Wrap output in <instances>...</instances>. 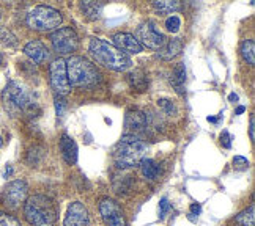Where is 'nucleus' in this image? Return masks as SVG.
Returning <instances> with one entry per match:
<instances>
[{
    "mask_svg": "<svg viewBox=\"0 0 255 226\" xmlns=\"http://www.w3.org/2000/svg\"><path fill=\"white\" fill-rule=\"evenodd\" d=\"M51 43L57 54L71 55L79 47V38L71 27H63L51 33Z\"/></svg>",
    "mask_w": 255,
    "mask_h": 226,
    "instance_id": "obj_7",
    "label": "nucleus"
},
{
    "mask_svg": "<svg viewBox=\"0 0 255 226\" xmlns=\"http://www.w3.org/2000/svg\"><path fill=\"white\" fill-rule=\"evenodd\" d=\"M24 215L32 226H55L57 223L55 203L46 195L28 196L24 206Z\"/></svg>",
    "mask_w": 255,
    "mask_h": 226,
    "instance_id": "obj_2",
    "label": "nucleus"
},
{
    "mask_svg": "<svg viewBox=\"0 0 255 226\" xmlns=\"http://www.w3.org/2000/svg\"><path fill=\"white\" fill-rule=\"evenodd\" d=\"M0 226H21V222L6 212H0Z\"/></svg>",
    "mask_w": 255,
    "mask_h": 226,
    "instance_id": "obj_27",
    "label": "nucleus"
},
{
    "mask_svg": "<svg viewBox=\"0 0 255 226\" xmlns=\"http://www.w3.org/2000/svg\"><path fill=\"white\" fill-rule=\"evenodd\" d=\"M114 44L115 47L122 51L123 54H140L142 46L137 41V38L131 33H117L114 35Z\"/></svg>",
    "mask_w": 255,
    "mask_h": 226,
    "instance_id": "obj_13",
    "label": "nucleus"
},
{
    "mask_svg": "<svg viewBox=\"0 0 255 226\" xmlns=\"http://www.w3.org/2000/svg\"><path fill=\"white\" fill-rule=\"evenodd\" d=\"M221 116H222V113L219 115V118H221ZM219 118H214V116H208V121H210V123H218V120H219Z\"/></svg>",
    "mask_w": 255,
    "mask_h": 226,
    "instance_id": "obj_37",
    "label": "nucleus"
},
{
    "mask_svg": "<svg viewBox=\"0 0 255 226\" xmlns=\"http://www.w3.org/2000/svg\"><path fill=\"white\" fill-rule=\"evenodd\" d=\"M82 11L87 14V17L90 19H98L101 16L103 11V3H96V2H82Z\"/></svg>",
    "mask_w": 255,
    "mask_h": 226,
    "instance_id": "obj_24",
    "label": "nucleus"
},
{
    "mask_svg": "<svg viewBox=\"0 0 255 226\" xmlns=\"http://www.w3.org/2000/svg\"><path fill=\"white\" fill-rule=\"evenodd\" d=\"M229 101H230V102H233V104H237V102H238V94L232 93V94L229 96Z\"/></svg>",
    "mask_w": 255,
    "mask_h": 226,
    "instance_id": "obj_35",
    "label": "nucleus"
},
{
    "mask_svg": "<svg viewBox=\"0 0 255 226\" xmlns=\"http://www.w3.org/2000/svg\"><path fill=\"white\" fill-rule=\"evenodd\" d=\"M126 135H135L146 127V116L140 110H129L125 118Z\"/></svg>",
    "mask_w": 255,
    "mask_h": 226,
    "instance_id": "obj_14",
    "label": "nucleus"
},
{
    "mask_svg": "<svg viewBox=\"0 0 255 226\" xmlns=\"http://www.w3.org/2000/svg\"><path fill=\"white\" fill-rule=\"evenodd\" d=\"M221 145L224 146V148H230L232 146V135L227 131H224L221 134Z\"/></svg>",
    "mask_w": 255,
    "mask_h": 226,
    "instance_id": "obj_31",
    "label": "nucleus"
},
{
    "mask_svg": "<svg viewBox=\"0 0 255 226\" xmlns=\"http://www.w3.org/2000/svg\"><path fill=\"white\" fill-rule=\"evenodd\" d=\"M88 52L95 58L96 63L109 68L112 71H126L132 66L131 58L122 51H119L114 44L104 41L100 38H93L88 44Z\"/></svg>",
    "mask_w": 255,
    "mask_h": 226,
    "instance_id": "obj_1",
    "label": "nucleus"
},
{
    "mask_svg": "<svg viewBox=\"0 0 255 226\" xmlns=\"http://www.w3.org/2000/svg\"><path fill=\"white\" fill-rule=\"evenodd\" d=\"M100 214L107 226H128L120 204L111 198H103L100 201Z\"/></svg>",
    "mask_w": 255,
    "mask_h": 226,
    "instance_id": "obj_11",
    "label": "nucleus"
},
{
    "mask_svg": "<svg viewBox=\"0 0 255 226\" xmlns=\"http://www.w3.org/2000/svg\"><path fill=\"white\" fill-rule=\"evenodd\" d=\"M2 143H3V142H2V137H0V146H2Z\"/></svg>",
    "mask_w": 255,
    "mask_h": 226,
    "instance_id": "obj_39",
    "label": "nucleus"
},
{
    "mask_svg": "<svg viewBox=\"0 0 255 226\" xmlns=\"http://www.w3.org/2000/svg\"><path fill=\"white\" fill-rule=\"evenodd\" d=\"M140 170H142V174L145 176V179H148V181L158 179L161 174L159 163H156L153 159H143L140 162Z\"/></svg>",
    "mask_w": 255,
    "mask_h": 226,
    "instance_id": "obj_19",
    "label": "nucleus"
},
{
    "mask_svg": "<svg viewBox=\"0 0 255 226\" xmlns=\"http://www.w3.org/2000/svg\"><path fill=\"white\" fill-rule=\"evenodd\" d=\"M137 41L140 43V46L143 44L145 47L158 51V49H161L165 44L167 39L158 30V27H156L153 21H146L137 28Z\"/></svg>",
    "mask_w": 255,
    "mask_h": 226,
    "instance_id": "obj_8",
    "label": "nucleus"
},
{
    "mask_svg": "<svg viewBox=\"0 0 255 226\" xmlns=\"http://www.w3.org/2000/svg\"><path fill=\"white\" fill-rule=\"evenodd\" d=\"M153 6L159 14H172L178 11L181 8V3L176 2V0H162V2H153Z\"/></svg>",
    "mask_w": 255,
    "mask_h": 226,
    "instance_id": "obj_21",
    "label": "nucleus"
},
{
    "mask_svg": "<svg viewBox=\"0 0 255 226\" xmlns=\"http://www.w3.org/2000/svg\"><path fill=\"white\" fill-rule=\"evenodd\" d=\"M0 63H2V54H0Z\"/></svg>",
    "mask_w": 255,
    "mask_h": 226,
    "instance_id": "obj_40",
    "label": "nucleus"
},
{
    "mask_svg": "<svg viewBox=\"0 0 255 226\" xmlns=\"http://www.w3.org/2000/svg\"><path fill=\"white\" fill-rule=\"evenodd\" d=\"M148 151V145L137 135H125L114 150V160L119 168H131L140 165Z\"/></svg>",
    "mask_w": 255,
    "mask_h": 226,
    "instance_id": "obj_3",
    "label": "nucleus"
},
{
    "mask_svg": "<svg viewBox=\"0 0 255 226\" xmlns=\"http://www.w3.org/2000/svg\"><path fill=\"white\" fill-rule=\"evenodd\" d=\"M62 21H63L62 13L58 9L46 5L33 8L25 17L27 25L36 32H52L62 24Z\"/></svg>",
    "mask_w": 255,
    "mask_h": 226,
    "instance_id": "obj_6",
    "label": "nucleus"
},
{
    "mask_svg": "<svg viewBox=\"0 0 255 226\" xmlns=\"http://www.w3.org/2000/svg\"><path fill=\"white\" fill-rule=\"evenodd\" d=\"M165 27H167L169 32L176 33L180 30V27H181V19L178 16H170L167 21H165Z\"/></svg>",
    "mask_w": 255,
    "mask_h": 226,
    "instance_id": "obj_28",
    "label": "nucleus"
},
{
    "mask_svg": "<svg viewBox=\"0 0 255 226\" xmlns=\"http://www.w3.org/2000/svg\"><path fill=\"white\" fill-rule=\"evenodd\" d=\"M183 51V41L180 38H173L165 41V44L158 49V57L162 58V60H172L176 55H180Z\"/></svg>",
    "mask_w": 255,
    "mask_h": 226,
    "instance_id": "obj_17",
    "label": "nucleus"
},
{
    "mask_svg": "<svg viewBox=\"0 0 255 226\" xmlns=\"http://www.w3.org/2000/svg\"><path fill=\"white\" fill-rule=\"evenodd\" d=\"M0 21H2V13H0ZM0 28H2V27H0Z\"/></svg>",
    "mask_w": 255,
    "mask_h": 226,
    "instance_id": "obj_41",
    "label": "nucleus"
},
{
    "mask_svg": "<svg viewBox=\"0 0 255 226\" xmlns=\"http://www.w3.org/2000/svg\"><path fill=\"white\" fill-rule=\"evenodd\" d=\"M24 52L30 60H33L38 65L47 62L49 57H51V52L47 51V47L41 41H38V39H33V41L27 43L24 46Z\"/></svg>",
    "mask_w": 255,
    "mask_h": 226,
    "instance_id": "obj_15",
    "label": "nucleus"
},
{
    "mask_svg": "<svg viewBox=\"0 0 255 226\" xmlns=\"http://www.w3.org/2000/svg\"><path fill=\"white\" fill-rule=\"evenodd\" d=\"M170 82L173 85V88L176 90V93L183 94L186 90H184V82H186V70H184V65L183 63H178L175 66V70L172 73V77H170Z\"/></svg>",
    "mask_w": 255,
    "mask_h": 226,
    "instance_id": "obj_20",
    "label": "nucleus"
},
{
    "mask_svg": "<svg viewBox=\"0 0 255 226\" xmlns=\"http://www.w3.org/2000/svg\"><path fill=\"white\" fill-rule=\"evenodd\" d=\"M66 62V74L73 86H92L100 82V73L92 62L84 57H70Z\"/></svg>",
    "mask_w": 255,
    "mask_h": 226,
    "instance_id": "obj_4",
    "label": "nucleus"
},
{
    "mask_svg": "<svg viewBox=\"0 0 255 226\" xmlns=\"http://www.w3.org/2000/svg\"><path fill=\"white\" fill-rule=\"evenodd\" d=\"M44 157H46V150L43 148V146H33V148L27 152V162L32 166L40 165Z\"/></svg>",
    "mask_w": 255,
    "mask_h": 226,
    "instance_id": "obj_25",
    "label": "nucleus"
},
{
    "mask_svg": "<svg viewBox=\"0 0 255 226\" xmlns=\"http://www.w3.org/2000/svg\"><path fill=\"white\" fill-rule=\"evenodd\" d=\"M55 109H57V115L58 116H62L63 115V109H65V104H63V101H55Z\"/></svg>",
    "mask_w": 255,
    "mask_h": 226,
    "instance_id": "obj_34",
    "label": "nucleus"
},
{
    "mask_svg": "<svg viewBox=\"0 0 255 226\" xmlns=\"http://www.w3.org/2000/svg\"><path fill=\"white\" fill-rule=\"evenodd\" d=\"M63 226H90L88 211L81 201H74L68 206Z\"/></svg>",
    "mask_w": 255,
    "mask_h": 226,
    "instance_id": "obj_12",
    "label": "nucleus"
},
{
    "mask_svg": "<svg viewBox=\"0 0 255 226\" xmlns=\"http://www.w3.org/2000/svg\"><path fill=\"white\" fill-rule=\"evenodd\" d=\"M240 226H254L255 225V204H251L248 209H244L235 217Z\"/></svg>",
    "mask_w": 255,
    "mask_h": 226,
    "instance_id": "obj_22",
    "label": "nucleus"
},
{
    "mask_svg": "<svg viewBox=\"0 0 255 226\" xmlns=\"http://www.w3.org/2000/svg\"><path fill=\"white\" fill-rule=\"evenodd\" d=\"M233 166L237 170H248L249 168V160L243 155H237L233 159Z\"/></svg>",
    "mask_w": 255,
    "mask_h": 226,
    "instance_id": "obj_29",
    "label": "nucleus"
},
{
    "mask_svg": "<svg viewBox=\"0 0 255 226\" xmlns=\"http://www.w3.org/2000/svg\"><path fill=\"white\" fill-rule=\"evenodd\" d=\"M244 110H246V109H244L243 105H240L238 109H237V115H241V113H244Z\"/></svg>",
    "mask_w": 255,
    "mask_h": 226,
    "instance_id": "obj_38",
    "label": "nucleus"
},
{
    "mask_svg": "<svg viewBox=\"0 0 255 226\" xmlns=\"http://www.w3.org/2000/svg\"><path fill=\"white\" fill-rule=\"evenodd\" d=\"M158 107L165 113V115H175L176 113V105L170 99H159Z\"/></svg>",
    "mask_w": 255,
    "mask_h": 226,
    "instance_id": "obj_26",
    "label": "nucleus"
},
{
    "mask_svg": "<svg viewBox=\"0 0 255 226\" xmlns=\"http://www.w3.org/2000/svg\"><path fill=\"white\" fill-rule=\"evenodd\" d=\"M241 57L246 60L251 66L255 63V43L252 39H246L241 44Z\"/></svg>",
    "mask_w": 255,
    "mask_h": 226,
    "instance_id": "obj_23",
    "label": "nucleus"
},
{
    "mask_svg": "<svg viewBox=\"0 0 255 226\" xmlns=\"http://www.w3.org/2000/svg\"><path fill=\"white\" fill-rule=\"evenodd\" d=\"M249 134H251V140L255 139V118L251 115V124H249Z\"/></svg>",
    "mask_w": 255,
    "mask_h": 226,
    "instance_id": "obj_32",
    "label": "nucleus"
},
{
    "mask_svg": "<svg viewBox=\"0 0 255 226\" xmlns=\"http://www.w3.org/2000/svg\"><path fill=\"white\" fill-rule=\"evenodd\" d=\"M2 101H3L5 109L11 115L21 113V112L28 113L35 107V102L32 101L30 93H28L21 83H17L14 80L8 82V85L5 86V90L2 93Z\"/></svg>",
    "mask_w": 255,
    "mask_h": 226,
    "instance_id": "obj_5",
    "label": "nucleus"
},
{
    "mask_svg": "<svg viewBox=\"0 0 255 226\" xmlns=\"http://www.w3.org/2000/svg\"><path fill=\"white\" fill-rule=\"evenodd\" d=\"M126 78L129 85L135 88L137 91H145L146 86H148V77H146L143 70H132Z\"/></svg>",
    "mask_w": 255,
    "mask_h": 226,
    "instance_id": "obj_18",
    "label": "nucleus"
},
{
    "mask_svg": "<svg viewBox=\"0 0 255 226\" xmlns=\"http://www.w3.org/2000/svg\"><path fill=\"white\" fill-rule=\"evenodd\" d=\"M49 74H51V85L52 90L58 96H65L70 93L71 85L68 80V74H66V62L63 58H57L49 66Z\"/></svg>",
    "mask_w": 255,
    "mask_h": 226,
    "instance_id": "obj_9",
    "label": "nucleus"
},
{
    "mask_svg": "<svg viewBox=\"0 0 255 226\" xmlns=\"http://www.w3.org/2000/svg\"><path fill=\"white\" fill-rule=\"evenodd\" d=\"M169 209H170V203H169V200H167V198H162V200L159 201V219H161V220H164L165 214L169 212Z\"/></svg>",
    "mask_w": 255,
    "mask_h": 226,
    "instance_id": "obj_30",
    "label": "nucleus"
},
{
    "mask_svg": "<svg viewBox=\"0 0 255 226\" xmlns=\"http://www.w3.org/2000/svg\"><path fill=\"white\" fill-rule=\"evenodd\" d=\"M60 150H62V155H63V159H65L66 163L74 165L77 162V145L68 134L62 135Z\"/></svg>",
    "mask_w": 255,
    "mask_h": 226,
    "instance_id": "obj_16",
    "label": "nucleus"
},
{
    "mask_svg": "<svg viewBox=\"0 0 255 226\" xmlns=\"http://www.w3.org/2000/svg\"><path fill=\"white\" fill-rule=\"evenodd\" d=\"M11 173H13V168H11V166L8 165V166H6V171H5V174H3V178H8V176L11 174Z\"/></svg>",
    "mask_w": 255,
    "mask_h": 226,
    "instance_id": "obj_36",
    "label": "nucleus"
},
{
    "mask_svg": "<svg viewBox=\"0 0 255 226\" xmlns=\"http://www.w3.org/2000/svg\"><path fill=\"white\" fill-rule=\"evenodd\" d=\"M200 212H202V208H200V204L194 203V204L191 206V215H195V217H199V215H200Z\"/></svg>",
    "mask_w": 255,
    "mask_h": 226,
    "instance_id": "obj_33",
    "label": "nucleus"
},
{
    "mask_svg": "<svg viewBox=\"0 0 255 226\" xmlns=\"http://www.w3.org/2000/svg\"><path fill=\"white\" fill-rule=\"evenodd\" d=\"M27 193H28V185L22 179H16L9 182L5 190H3V203L6 208L9 209H16L27 200Z\"/></svg>",
    "mask_w": 255,
    "mask_h": 226,
    "instance_id": "obj_10",
    "label": "nucleus"
}]
</instances>
